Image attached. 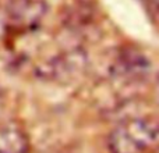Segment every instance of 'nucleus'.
Masks as SVG:
<instances>
[{
  "instance_id": "obj_1",
  "label": "nucleus",
  "mask_w": 159,
  "mask_h": 153,
  "mask_svg": "<svg viewBox=\"0 0 159 153\" xmlns=\"http://www.w3.org/2000/svg\"><path fill=\"white\" fill-rule=\"evenodd\" d=\"M159 142V118L152 116L124 120L107 138L110 153H147Z\"/></svg>"
},
{
  "instance_id": "obj_3",
  "label": "nucleus",
  "mask_w": 159,
  "mask_h": 153,
  "mask_svg": "<svg viewBox=\"0 0 159 153\" xmlns=\"http://www.w3.org/2000/svg\"><path fill=\"white\" fill-rule=\"evenodd\" d=\"M87 66V56L82 50L73 49L60 56L55 57L52 61L46 64L42 70L45 75H49L52 79H60V81H69L74 78L78 72L84 71Z\"/></svg>"
},
{
  "instance_id": "obj_2",
  "label": "nucleus",
  "mask_w": 159,
  "mask_h": 153,
  "mask_svg": "<svg viewBox=\"0 0 159 153\" xmlns=\"http://www.w3.org/2000/svg\"><path fill=\"white\" fill-rule=\"evenodd\" d=\"M48 4L43 0H8L6 15L10 24L20 29H34L45 18Z\"/></svg>"
},
{
  "instance_id": "obj_4",
  "label": "nucleus",
  "mask_w": 159,
  "mask_h": 153,
  "mask_svg": "<svg viewBox=\"0 0 159 153\" xmlns=\"http://www.w3.org/2000/svg\"><path fill=\"white\" fill-rule=\"evenodd\" d=\"M149 68H151V63L143 53L134 49H129L120 53L117 60L115 61L113 72H116L119 76L131 79L145 75Z\"/></svg>"
},
{
  "instance_id": "obj_5",
  "label": "nucleus",
  "mask_w": 159,
  "mask_h": 153,
  "mask_svg": "<svg viewBox=\"0 0 159 153\" xmlns=\"http://www.w3.org/2000/svg\"><path fill=\"white\" fill-rule=\"evenodd\" d=\"M28 137L20 127L6 124L0 127V153H28Z\"/></svg>"
},
{
  "instance_id": "obj_6",
  "label": "nucleus",
  "mask_w": 159,
  "mask_h": 153,
  "mask_svg": "<svg viewBox=\"0 0 159 153\" xmlns=\"http://www.w3.org/2000/svg\"><path fill=\"white\" fill-rule=\"evenodd\" d=\"M147 153H159V143H157V145H155L154 148L149 149V151L147 152Z\"/></svg>"
}]
</instances>
